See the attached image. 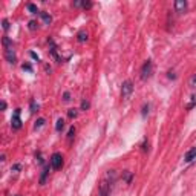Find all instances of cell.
Wrapping results in <instances>:
<instances>
[{"label": "cell", "mask_w": 196, "mask_h": 196, "mask_svg": "<svg viewBox=\"0 0 196 196\" xmlns=\"http://www.w3.org/2000/svg\"><path fill=\"white\" fill-rule=\"evenodd\" d=\"M5 58H6L8 63L15 64L17 58H15V54H14V49H12V47H11V49H5Z\"/></svg>", "instance_id": "8992f818"}, {"label": "cell", "mask_w": 196, "mask_h": 196, "mask_svg": "<svg viewBox=\"0 0 196 196\" xmlns=\"http://www.w3.org/2000/svg\"><path fill=\"white\" fill-rule=\"evenodd\" d=\"M63 127H64V119H63V118H58L57 122H55V130H57V132H61Z\"/></svg>", "instance_id": "30bf717a"}, {"label": "cell", "mask_w": 196, "mask_h": 196, "mask_svg": "<svg viewBox=\"0 0 196 196\" xmlns=\"http://www.w3.org/2000/svg\"><path fill=\"white\" fill-rule=\"evenodd\" d=\"M11 127L12 129H20L21 127V119H20V109H15V112H14V116H12V119H11Z\"/></svg>", "instance_id": "5b68a950"}, {"label": "cell", "mask_w": 196, "mask_h": 196, "mask_svg": "<svg viewBox=\"0 0 196 196\" xmlns=\"http://www.w3.org/2000/svg\"><path fill=\"white\" fill-rule=\"evenodd\" d=\"M2 26H3V29H5V31H8V29H9V21H8L6 18H3V20H2Z\"/></svg>", "instance_id": "44dd1931"}, {"label": "cell", "mask_w": 196, "mask_h": 196, "mask_svg": "<svg viewBox=\"0 0 196 196\" xmlns=\"http://www.w3.org/2000/svg\"><path fill=\"white\" fill-rule=\"evenodd\" d=\"M26 8H28V11H29L31 14H37V12H38V9H37V6H35L34 3H28Z\"/></svg>", "instance_id": "5bb4252c"}, {"label": "cell", "mask_w": 196, "mask_h": 196, "mask_svg": "<svg viewBox=\"0 0 196 196\" xmlns=\"http://www.w3.org/2000/svg\"><path fill=\"white\" fill-rule=\"evenodd\" d=\"M63 100H64L66 103L70 101V93H69V92H64V93H63Z\"/></svg>", "instance_id": "d4e9b609"}, {"label": "cell", "mask_w": 196, "mask_h": 196, "mask_svg": "<svg viewBox=\"0 0 196 196\" xmlns=\"http://www.w3.org/2000/svg\"><path fill=\"white\" fill-rule=\"evenodd\" d=\"M15 196H21V194H15Z\"/></svg>", "instance_id": "4dcf8cb0"}, {"label": "cell", "mask_w": 196, "mask_h": 196, "mask_svg": "<svg viewBox=\"0 0 196 196\" xmlns=\"http://www.w3.org/2000/svg\"><path fill=\"white\" fill-rule=\"evenodd\" d=\"M190 84H191V86H196V74H194V75L190 78Z\"/></svg>", "instance_id": "83f0119b"}, {"label": "cell", "mask_w": 196, "mask_h": 196, "mask_svg": "<svg viewBox=\"0 0 196 196\" xmlns=\"http://www.w3.org/2000/svg\"><path fill=\"white\" fill-rule=\"evenodd\" d=\"M49 162H51V167H52L54 170L61 168V167H63V156H61V153H58V152L52 153V156H51V159H49Z\"/></svg>", "instance_id": "3957f363"}, {"label": "cell", "mask_w": 196, "mask_h": 196, "mask_svg": "<svg viewBox=\"0 0 196 196\" xmlns=\"http://www.w3.org/2000/svg\"><path fill=\"white\" fill-rule=\"evenodd\" d=\"M147 113H149V104H144V106H142V115L145 116Z\"/></svg>", "instance_id": "484cf974"}, {"label": "cell", "mask_w": 196, "mask_h": 196, "mask_svg": "<svg viewBox=\"0 0 196 196\" xmlns=\"http://www.w3.org/2000/svg\"><path fill=\"white\" fill-rule=\"evenodd\" d=\"M21 67H23V70H28V72H32V66H31L29 63H24V64H23Z\"/></svg>", "instance_id": "7402d4cb"}, {"label": "cell", "mask_w": 196, "mask_h": 196, "mask_svg": "<svg viewBox=\"0 0 196 196\" xmlns=\"http://www.w3.org/2000/svg\"><path fill=\"white\" fill-rule=\"evenodd\" d=\"M77 115H78L77 109H69V110H67V116H69V118H75Z\"/></svg>", "instance_id": "ac0fdd59"}, {"label": "cell", "mask_w": 196, "mask_h": 196, "mask_svg": "<svg viewBox=\"0 0 196 196\" xmlns=\"http://www.w3.org/2000/svg\"><path fill=\"white\" fill-rule=\"evenodd\" d=\"M0 107H2V110H5V109H6V103L2 101V103H0Z\"/></svg>", "instance_id": "f546056e"}, {"label": "cell", "mask_w": 196, "mask_h": 196, "mask_svg": "<svg viewBox=\"0 0 196 196\" xmlns=\"http://www.w3.org/2000/svg\"><path fill=\"white\" fill-rule=\"evenodd\" d=\"M196 158V147H193V149H190L187 153H185V156H184V159L187 161V162H191L193 159Z\"/></svg>", "instance_id": "ba28073f"}, {"label": "cell", "mask_w": 196, "mask_h": 196, "mask_svg": "<svg viewBox=\"0 0 196 196\" xmlns=\"http://www.w3.org/2000/svg\"><path fill=\"white\" fill-rule=\"evenodd\" d=\"M132 178H133V175H132V172H124V181L129 184L130 181H132Z\"/></svg>", "instance_id": "2e32d148"}, {"label": "cell", "mask_w": 196, "mask_h": 196, "mask_svg": "<svg viewBox=\"0 0 196 196\" xmlns=\"http://www.w3.org/2000/svg\"><path fill=\"white\" fill-rule=\"evenodd\" d=\"M2 43H3V46H5V49H11L12 47V41L8 38V37H3V40H2Z\"/></svg>", "instance_id": "7c38bea8"}, {"label": "cell", "mask_w": 196, "mask_h": 196, "mask_svg": "<svg viewBox=\"0 0 196 196\" xmlns=\"http://www.w3.org/2000/svg\"><path fill=\"white\" fill-rule=\"evenodd\" d=\"M132 92H133V84H132L130 80H126L124 83H122V86H121V96L124 98V100H129V96L132 95Z\"/></svg>", "instance_id": "6da1fadb"}, {"label": "cell", "mask_w": 196, "mask_h": 196, "mask_svg": "<svg viewBox=\"0 0 196 196\" xmlns=\"http://www.w3.org/2000/svg\"><path fill=\"white\" fill-rule=\"evenodd\" d=\"M44 122H46V119H44V118H38V119L35 121L34 127H35V129H40V127H43V126H44Z\"/></svg>", "instance_id": "4fadbf2b"}, {"label": "cell", "mask_w": 196, "mask_h": 196, "mask_svg": "<svg viewBox=\"0 0 196 196\" xmlns=\"http://www.w3.org/2000/svg\"><path fill=\"white\" fill-rule=\"evenodd\" d=\"M74 136H75V127L72 126V127L69 129V132H67V141H72Z\"/></svg>", "instance_id": "9a60e30c"}, {"label": "cell", "mask_w": 196, "mask_h": 196, "mask_svg": "<svg viewBox=\"0 0 196 196\" xmlns=\"http://www.w3.org/2000/svg\"><path fill=\"white\" fill-rule=\"evenodd\" d=\"M87 37H89V35H87L86 31H80V32L77 34V40H78L80 43H84V41L87 40Z\"/></svg>", "instance_id": "9c48e42d"}, {"label": "cell", "mask_w": 196, "mask_h": 196, "mask_svg": "<svg viewBox=\"0 0 196 196\" xmlns=\"http://www.w3.org/2000/svg\"><path fill=\"white\" fill-rule=\"evenodd\" d=\"M40 17L43 18V21H44L46 24H49V23L52 21V17L49 15V14H46V12H40Z\"/></svg>", "instance_id": "8fae6325"}, {"label": "cell", "mask_w": 196, "mask_h": 196, "mask_svg": "<svg viewBox=\"0 0 196 196\" xmlns=\"http://www.w3.org/2000/svg\"><path fill=\"white\" fill-rule=\"evenodd\" d=\"M29 55H31V57H32V58H34V60H37V61H38V60H40V58H38V55H37V54H35V52H29Z\"/></svg>", "instance_id": "f1b7e54d"}, {"label": "cell", "mask_w": 196, "mask_h": 196, "mask_svg": "<svg viewBox=\"0 0 196 196\" xmlns=\"http://www.w3.org/2000/svg\"><path fill=\"white\" fill-rule=\"evenodd\" d=\"M28 28H29L31 31H34V29H37V21H34V20H31V21L28 23Z\"/></svg>", "instance_id": "d6986e66"}, {"label": "cell", "mask_w": 196, "mask_h": 196, "mask_svg": "<svg viewBox=\"0 0 196 196\" xmlns=\"http://www.w3.org/2000/svg\"><path fill=\"white\" fill-rule=\"evenodd\" d=\"M110 190H112V182L104 179L100 184V188H98V194L100 196H110Z\"/></svg>", "instance_id": "277c9868"}, {"label": "cell", "mask_w": 196, "mask_h": 196, "mask_svg": "<svg viewBox=\"0 0 196 196\" xmlns=\"http://www.w3.org/2000/svg\"><path fill=\"white\" fill-rule=\"evenodd\" d=\"M147 150H149V142L144 141V142H142V152H147Z\"/></svg>", "instance_id": "4316f807"}, {"label": "cell", "mask_w": 196, "mask_h": 196, "mask_svg": "<svg viewBox=\"0 0 196 196\" xmlns=\"http://www.w3.org/2000/svg\"><path fill=\"white\" fill-rule=\"evenodd\" d=\"M38 110V104L35 101H31V112H37Z\"/></svg>", "instance_id": "603a6c76"}, {"label": "cell", "mask_w": 196, "mask_h": 196, "mask_svg": "<svg viewBox=\"0 0 196 196\" xmlns=\"http://www.w3.org/2000/svg\"><path fill=\"white\" fill-rule=\"evenodd\" d=\"M152 69H153L152 60H147V61L142 64V67H141V80L150 78V75H152Z\"/></svg>", "instance_id": "7a4b0ae2"}, {"label": "cell", "mask_w": 196, "mask_h": 196, "mask_svg": "<svg viewBox=\"0 0 196 196\" xmlns=\"http://www.w3.org/2000/svg\"><path fill=\"white\" fill-rule=\"evenodd\" d=\"M175 9H176V12H184L187 9V2L185 0H176L175 2Z\"/></svg>", "instance_id": "52a82bcc"}, {"label": "cell", "mask_w": 196, "mask_h": 196, "mask_svg": "<svg viewBox=\"0 0 196 196\" xmlns=\"http://www.w3.org/2000/svg\"><path fill=\"white\" fill-rule=\"evenodd\" d=\"M89 106H90V104H89V101H87V100H83V101H81V110H87V109H89Z\"/></svg>", "instance_id": "ffe728a7"}, {"label": "cell", "mask_w": 196, "mask_h": 196, "mask_svg": "<svg viewBox=\"0 0 196 196\" xmlns=\"http://www.w3.org/2000/svg\"><path fill=\"white\" fill-rule=\"evenodd\" d=\"M49 173V167H46L44 170H43V173H41V178H40V182L41 184H44V181H46V175Z\"/></svg>", "instance_id": "e0dca14e"}, {"label": "cell", "mask_w": 196, "mask_h": 196, "mask_svg": "<svg viewBox=\"0 0 196 196\" xmlns=\"http://www.w3.org/2000/svg\"><path fill=\"white\" fill-rule=\"evenodd\" d=\"M81 6H83L84 9H90V8H92V2H83Z\"/></svg>", "instance_id": "cb8c5ba5"}]
</instances>
